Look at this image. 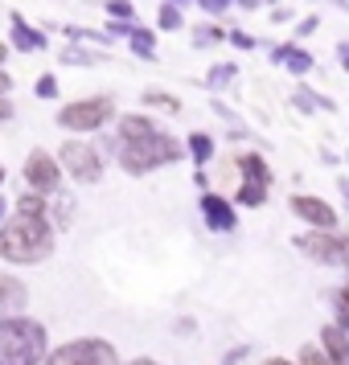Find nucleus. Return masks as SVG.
<instances>
[{
  "label": "nucleus",
  "instance_id": "f257e3e1",
  "mask_svg": "<svg viewBox=\"0 0 349 365\" xmlns=\"http://www.w3.org/2000/svg\"><path fill=\"white\" fill-rule=\"evenodd\" d=\"M54 255V222L50 217H25L13 214L0 226V259L17 267L46 263Z\"/></svg>",
  "mask_w": 349,
  "mask_h": 365
},
{
  "label": "nucleus",
  "instance_id": "f03ea898",
  "mask_svg": "<svg viewBox=\"0 0 349 365\" xmlns=\"http://www.w3.org/2000/svg\"><path fill=\"white\" fill-rule=\"evenodd\" d=\"M50 357L46 324L34 316H9L0 320V365H41Z\"/></svg>",
  "mask_w": 349,
  "mask_h": 365
},
{
  "label": "nucleus",
  "instance_id": "7ed1b4c3",
  "mask_svg": "<svg viewBox=\"0 0 349 365\" xmlns=\"http://www.w3.org/2000/svg\"><path fill=\"white\" fill-rule=\"evenodd\" d=\"M185 156V140L168 132H156L148 140H140V144H119L116 148V165L128 173V177H148L156 168H168L177 165Z\"/></svg>",
  "mask_w": 349,
  "mask_h": 365
},
{
  "label": "nucleus",
  "instance_id": "20e7f679",
  "mask_svg": "<svg viewBox=\"0 0 349 365\" xmlns=\"http://www.w3.org/2000/svg\"><path fill=\"white\" fill-rule=\"evenodd\" d=\"M116 119H119V111H116V99H111V95H91V99H70L66 107L54 115V123L70 135H86V140H91L95 132L111 128Z\"/></svg>",
  "mask_w": 349,
  "mask_h": 365
},
{
  "label": "nucleus",
  "instance_id": "39448f33",
  "mask_svg": "<svg viewBox=\"0 0 349 365\" xmlns=\"http://www.w3.org/2000/svg\"><path fill=\"white\" fill-rule=\"evenodd\" d=\"M58 165L74 185H99L107 173V152L99 148V140L86 135H70L66 144L58 148Z\"/></svg>",
  "mask_w": 349,
  "mask_h": 365
},
{
  "label": "nucleus",
  "instance_id": "423d86ee",
  "mask_svg": "<svg viewBox=\"0 0 349 365\" xmlns=\"http://www.w3.org/2000/svg\"><path fill=\"white\" fill-rule=\"evenodd\" d=\"M41 365H123L119 361V349L103 336H79V341H66V345L50 349V357Z\"/></svg>",
  "mask_w": 349,
  "mask_h": 365
},
{
  "label": "nucleus",
  "instance_id": "0eeeda50",
  "mask_svg": "<svg viewBox=\"0 0 349 365\" xmlns=\"http://www.w3.org/2000/svg\"><path fill=\"white\" fill-rule=\"evenodd\" d=\"M296 250L308 255L313 263L320 267H341L349 279V234H337V230H304L296 238Z\"/></svg>",
  "mask_w": 349,
  "mask_h": 365
},
{
  "label": "nucleus",
  "instance_id": "6e6552de",
  "mask_svg": "<svg viewBox=\"0 0 349 365\" xmlns=\"http://www.w3.org/2000/svg\"><path fill=\"white\" fill-rule=\"evenodd\" d=\"M21 177H25V189L37 193V197H54V193H62V181H66V173L58 165V156L46 148H34L25 156V168H21Z\"/></svg>",
  "mask_w": 349,
  "mask_h": 365
},
{
  "label": "nucleus",
  "instance_id": "1a4fd4ad",
  "mask_svg": "<svg viewBox=\"0 0 349 365\" xmlns=\"http://www.w3.org/2000/svg\"><path fill=\"white\" fill-rule=\"evenodd\" d=\"M198 210H201V222H206L210 234H234L238 230V205H234L231 197L214 193V189L198 197Z\"/></svg>",
  "mask_w": 349,
  "mask_h": 365
},
{
  "label": "nucleus",
  "instance_id": "9d476101",
  "mask_svg": "<svg viewBox=\"0 0 349 365\" xmlns=\"http://www.w3.org/2000/svg\"><path fill=\"white\" fill-rule=\"evenodd\" d=\"M292 214L308 226V230H337V222H341V214L333 210L325 197H316V193H292Z\"/></svg>",
  "mask_w": 349,
  "mask_h": 365
},
{
  "label": "nucleus",
  "instance_id": "9b49d317",
  "mask_svg": "<svg viewBox=\"0 0 349 365\" xmlns=\"http://www.w3.org/2000/svg\"><path fill=\"white\" fill-rule=\"evenodd\" d=\"M9 46L21 50V53H41L50 46V37L41 34V29H34L21 13H13V17H9Z\"/></svg>",
  "mask_w": 349,
  "mask_h": 365
},
{
  "label": "nucleus",
  "instance_id": "f8f14e48",
  "mask_svg": "<svg viewBox=\"0 0 349 365\" xmlns=\"http://www.w3.org/2000/svg\"><path fill=\"white\" fill-rule=\"evenodd\" d=\"M25 308H29V287H25L17 275L0 271V320H9V316H25Z\"/></svg>",
  "mask_w": 349,
  "mask_h": 365
},
{
  "label": "nucleus",
  "instance_id": "ddd939ff",
  "mask_svg": "<svg viewBox=\"0 0 349 365\" xmlns=\"http://www.w3.org/2000/svg\"><path fill=\"white\" fill-rule=\"evenodd\" d=\"M161 128H156V119L148 115V111H128V115L116 119V140L119 144H140V140H148V135H156Z\"/></svg>",
  "mask_w": 349,
  "mask_h": 365
},
{
  "label": "nucleus",
  "instance_id": "4468645a",
  "mask_svg": "<svg viewBox=\"0 0 349 365\" xmlns=\"http://www.w3.org/2000/svg\"><path fill=\"white\" fill-rule=\"evenodd\" d=\"M234 168H238V177H243V181L267 185V189H271V181H275V173H271V165H267V156H263V152H255V148L238 152V156H234Z\"/></svg>",
  "mask_w": 349,
  "mask_h": 365
},
{
  "label": "nucleus",
  "instance_id": "2eb2a0df",
  "mask_svg": "<svg viewBox=\"0 0 349 365\" xmlns=\"http://www.w3.org/2000/svg\"><path fill=\"white\" fill-rule=\"evenodd\" d=\"M320 353L329 357V365H349V329L341 324H325L320 329Z\"/></svg>",
  "mask_w": 349,
  "mask_h": 365
},
{
  "label": "nucleus",
  "instance_id": "dca6fc26",
  "mask_svg": "<svg viewBox=\"0 0 349 365\" xmlns=\"http://www.w3.org/2000/svg\"><path fill=\"white\" fill-rule=\"evenodd\" d=\"M292 107H296L300 115H316V111H337V103L329 99V95H320V91H313V86L300 83L296 91H292Z\"/></svg>",
  "mask_w": 349,
  "mask_h": 365
},
{
  "label": "nucleus",
  "instance_id": "f3484780",
  "mask_svg": "<svg viewBox=\"0 0 349 365\" xmlns=\"http://www.w3.org/2000/svg\"><path fill=\"white\" fill-rule=\"evenodd\" d=\"M185 156H189L198 168H206L218 156V140L210 132H189L185 135Z\"/></svg>",
  "mask_w": 349,
  "mask_h": 365
},
{
  "label": "nucleus",
  "instance_id": "a211bd4d",
  "mask_svg": "<svg viewBox=\"0 0 349 365\" xmlns=\"http://www.w3.org/2000/svg\"><path fill=\"white\" fill-rule=\"evenodd\" d=\"M128 50H132V58H140V62H156V29L136 25L132 34H128Z\"/></svg>",
  "mask_w": 349,
  "mask_h": 365
},
{
  "label": "nucleus",
  "instance_id": "6ab92c4d",
  "mask_svg": "<svg viewBox=\"0 0 349 365\" xmlns=\"http://www.w3.org/2000/svg\"><path fill=\"white\" fill-rule=\"evenodd\" d=\"M267 197H271V189L267 185H255V181H238V189H234V205L238 210H259V205H267Z\"/></svg>",
  "mask_w": 349,
  "mask_h": 365
},
{
  "label": "nucleus",
  "instance_id": "aec40b11",
  "mask_svg": "<svg viewBox=\"0 0 349 365\" xmlns=\"http://www.w3.org/2000/svg\"><path fill=\"white\" fill-rule=\"evenodd\" d=\"M226 34H231V29H222L218 21H206V25H193V29H189V41H193V50H214V46L226 41Z\"/></svg>",
  "mask_w": 349,
  "mask_h": 365
},
{
  "label": "nucleus",
  "instance_id": "412c9836",
  "mask_svg": "<svg viewBox=\"0 0 349 365\" xmlns=\"http://www.w3.org/2000/svg\"><path fill=\"white\" fill-rule=\"evenodd\" d=\"M283 70H288L292 78H308V74L316 70V58L304 50V46H296V41H292V46H288V58H283Z\"/></svg>",
  "mask_w": 349,
  "mask_h": 365
},
{
  "label": "nucleus",
  "instance_id": "4be33fe9",
  "mask_svg": "<svg viewBox=\"0 0 349 365\" xmlns=\"http://www.w3.org/2000/svg\"><path fill=\"white\" fill-rule=\"evenodd\" d=\"M140 103L148 107V111H168V115H181L185 107H181V99L177 95H168V91H140Z\"/></svg>",
  "mask_w": 349,
  "mask_h": 365
},
{
  "label": "nucleus",
  "instance_id": "5701e85b",
  "mask_svg": "<svg viewBox=\"0 0 349 365\" xmlns=\"http://www.w3.org/2000/svg\"><path fill=\"white\" fill-rule=\"evenodd\" d=\"M156 29H161V34H181L185 29V9H177V4H161V9H156Z\"/></svg>",
  "mask_w": 349,
  "mask_h": 365
},
{
  "label": "nucleus",
  "instance_id": "b1692460",
  "mask_svg": "<svg viewBox=\"0 0 349 365\" xmlns=\"http://www.w3.org/2000/svg\"><path fill=\"white\" fill-rule=\"evenodd\" d=\"M58 62H62V66H99L103 53L83 50V46H62V50H58Z\"/></svg>",
  "mask_w": 349,
  "mask_h": 365
},
{
  "label": "nucleus",
  "instance_id": "393cba45",
  "mask_svg": "<svg viewBox=\"0 0 349 365\" xmlns=\"http://www.w3.org/2000/svg\"><path fill=\"white\" fill-rule=\"evenodd\" d=\"M13 214H25V217H50V197H37V193H21L13 201Z\"/></svg>",
  "mask_w": 349,
  "mask_h": 365
},
{
  "label": "nucleus",
  "instance_id": "a878e982",
  "mask_svg": "<svg viewBox=\"0 0 349 365\" xmlns=\"http://www.w3.org/2000/svg\"><path fill=\"white\" fill-rule=\"evenodd\" d=\"M234 78H238V66H234V62H214V66L206 70V78H201V83L210 86V91H226Z\"/></svg>",
  "mask_w": 349,
  "mask_h": 365
},
{
  "label": "nucleus",
  "instance_id": "bb28decb",
  "mask_svg": "<svg viewBox=\"0 0 349 365\" xmlns=\"http://www.w3.org/2000/svg\"><path fill=\"white\" fill-rule=\"evenodd\" d=\"M74 210H79V205H74V197H70L66 189L50 197V222L54 226H70V222H74Z\"/></svg>",
  "mask_w": 349,
  "mask_h": 365
},
{
  "label": "nucleus",
  "instance_id": "cd10ccee",
  "mask_svg": "<svg viewBox=\"0 0 349 365\" xmlns=\"http://www.w3.org/2000/svg\"><path fill=\"white\" fill-rule=\"evenodd\" d=\"M62 34H66V41H91V46H111V37L103 34V29H86V25H66Z\"/></svg>",
  "mask_w": 349,
  "mask_h": 365
},
{
  "label": "nucleus",
  "instance_id": "c85d7f7f",
  "mask_svg": "<svg viewBox=\"0 0 349 365\" xmlns=\"http://www.w3.org/2000/svg\"><path fill=\"white\" fill-rule=\"evenodd\" d=\"M103 13H107V21H128V25H136L132 0H103Z\"/></svg>",
  "mask_w": 349,
  "mask_h": 365
},
{
  "label": "nucleus",
  "instance_id": "c756f323",
  "mask_svg": "<svg viewBox=\"0 0 349 365\" xmlns=\"http://www.w3.org/2000/svg\"><path fill=\"white\" fill-rule=\"evenodd\" d=\"M34 95L37 99H58V78H54V74H37V83H34Z\"/></svg>",
  "mask_w": 349,
  "mask_h": 365
},
{
  "label": "nucleus",
  "instance_id": "7c9ffc66",
  "mask_svg": "<svg viewBox=\"0 0 349 365\" xmlns=\"http://www.w3.org/2000/svg\"><path fill=\"white\" fill-rule=\"evenodd\" d=\"M226 41H231L234 50H255V46H259V37L247 34V29H231V34H226Z\"/></svg>",
  "mask_w": 349,
  "mask_h": 365
},
{
  "label": "nucleus",
  "instance_id": "2f4dec72",
  "mask_svg": "<svg viewBox=\"0 0 349 365\" xmlns=\"http://www.w3.org/2000/svg\"><path fill=\"white\" fill-rule=\"evenodd\" d=\"M296 365H329V357L320 353V345H304L300 357H296Z\"/></svg>",
  "mask_w": 349,
  "mask_h": 365
},
{
  "label": "nucleus",
  "instance_id": "473e14b6",
  "mask_svg": "<svg viewBox=\"0 0 349 365\" xmlns=\"http://www.w3.org/2000/svg\"><path fill=\"white\" fill-rule=\"evenodd\" d=\"M210 111H214L218 119H226V123H231V128H243V123H238V111H234L231 103H222V99H214V103H210Z\"/></svg>",
  "mask_w": 349,
  "mask_h": 365
},
{
  "label": "nucleus",
  "instance_id": "72a5a7b5",
  "mask_svg": "<svg viewBox=\"0 0 349 365\" xmlns=\"http://www.w3.org/2000/svg\"><path fill=\"white\" fill-rule=\"evenodd\" d=\"M201 13H210V17H222L226 9H234V0H198Z\"/></svg>",
  "mask_w": 349,
  "mask_h": 365
},
{
  "label": "nucleus",
  "instance_id": "f704fd0d",
  "mask_svg": "<svg viewBox=\"0 0 349 365\" xmlns=\"http://www.w3.org/2000/svg\"><path fill=\"white\" fill-rule=\"evenodd\" d=\"M316 29H320V17H316V13H308V17L296 21V37H313Z\"/></svg>",
  "mask_w": 349,
  "mask_h": 365
},
{
  "label": "nucleus",
  "instance_id": "c9c22d12",
  "mask_svg": "<svg viewBox=\"0 0 349 365\" xmlns=\"http://www.w3.org/2000/svg\"><path fill=\"white\" fill-rule=\"evenodd\" d=\"M333 308H337V312H345V316H349V279L341 283L337 292H333Z\"/></svg>",
  "mask_w": 349,
  "mask_h": 365
},
{
  "label": "nucleus",
  "instance_id": "e433bc0d",
  "mask_svg": "<svg viewBox=\"0 0 349 365\" xmlns=\"http://www.w3.org/2000/svg\"><path fill=\"white\" fill-rule=\"evenodd\" d=\"M267 17L275 21V25H296V13H292V9H288V4H280V9H271V13H267Z\"/></svg>",
  "mask_w": 349,
  "mask_h": 365
},
{
  "label": "nucleus",
  "instance_id": "4c0bfd02",
  "mask_svg": "<svg viewBox=\"0 0 349 365\" xmlns=\"http://www.w3.org/2000/svg\"><path fill=\"white\" fill-rule=\"evenodd\" d=\"M173 332H177V336H189V332H198L193 316H181V320H173Z\"/></svg>",
  "mask_w": 349,
  "mask_h": 365
},
{
  "label": "nucleus",
  "instance_id": "58836bf2",
  "mask_svg": "<svg viewBox=\"0 0 349 365\" xmlns=\"http://www.w3.org/2000/svg\"><path fill=\"white\" fill-rule=\"evenodd\" d=\"M288 46H292V41H288ZM288 46H271V50H267L271 66H283V58H288Z\"/></svg>",
  "mask_w": 349,
  "mask_h": 365
},
{
  "label": "nucleus",
  "instance_id": "ea45409f",
  "mask_svg": "<svg viewBox=\"0 0 349 365\" xmlns=\"http://www.w3.org/2000/svg\"><path fill=\"white\" fill-rule=\"evenodd\" d=\"M337 66L349 70V41H337Z\"/></svg>",
  "mask_w": 349,
  "mask_h": 365
},
{
  "label": "nucleus",
  "instance_id": "a19ab883",
  "mask_svg": "<svg viewBox=\"0 0 349 365\" xmlns=\"http://www.w3.org/2000/svg\"><path fill=\"white\" fill-rule=\"evenodd\" d=\"M234 9H243V13H259L263 0H234Z\"/></svg>",
  "mask_w": 349,
  "mask_h": 365
},
{
  "label": "nucleus",
  "instance_id": "79ce46f5",
  "mask_svg": "<svg viewBox=\"0 0 349 365\" xmlns=\"http://www.w3.org/2000/svg\"><path fill=\"white\" fill-rule=\"evenodd\" d=\"M13 119V103H9V95H0V123H9Z\"/></svg>",
  "mask_w": 349,
  "mask_h": 365
},
{
  "label": "nucleus",
  "instance_id": "37998d69",
  "mask_svg": "<svg viewBox=\"0 0 349 365\" xmlns=\"http://www.w3.org/2000/svg\"><path fill=\"white\" fill-rule=\"evenodd\" d=\"M251 353V345H238V349H231V357H226V365H238L243 357Z\"/></svg>",
  "mask_w": 349,
  "mask_h": 365
},
{
  "label": "nucleus",
  "instance_id": "c03bdc74",
  "mask_svg": "<svg viewBox=\"0 0 349 365\" xmlns=\"http://www.w3.org/2000/svg\"><path fill=\"white\" fill-rule=\"evenodd\" d=\"M337 189H341V201H345V210H349V177H337Z\"/></svg>",
  "mask_w": 349,
  "mask_h": 365
},
{
  "label": "nucleus",
  "instance_id": "a18cd8bd",
  "mask_svg": "<svg viewBox=\"0 0 349 365\" xmlns=\"http://www.w3.org/2000/svg\"><path fill=\"white\" fill-rule=\"evenodd\" d=\"M9 217H13V205H9V201L0 197V226H4V222H9Z\"/></svg>",
  "mask_w": 349,
  "mask_h": 365
},
{
  "label": "nucleus",
  "instance_id": "49530a36",
  "mask_svg": "<svg viewBox=\"0 0 349 365\" xmlns=\"http://www.w3.org/2000/svg\"><path fill=\"white\" fill-rule=\"evenodd\" d=\"M9 91H13V78H9V74L0 70V95H9Z\"/></svg>",
  "mask_w": 349,
  "mask_h": 365
},
{
  "label": "nucleus",
  "instance_id": "de8ad7c7",
  "mask_svg": "<svg viewBox=\"0 0 349 365\" xmlns=\"http://www.w3.org/2000/svg\"><path fill=\"white\" fill-rule=\"evenodd\" d=\"M128 365H165V361H156V357H132Z\"/></svg>",
  "mask_w": 349,
  "mask_h": 365
},
{
  "label": "nucleus",
  "instance_id": "09e8293b",
  "mask_svg": "<svg viewBox=\"0 0 349 365\" xmlns=\"http://www.w3.org/2000/svg\"><path fill=\"white\" fill-rule=\"evenodd\" d=\"M263 365H296V361H288V357H267Z\"/></svg>",
  "mask_w": 349,
  "mask_h": 365
},
{
  "label": "nucleus",
  "instance_id": "8fccbe9b",
  "mask_svg": "<svg viewBox=\"0 0 349 365\" xmlns=\"http://www.w3.org/2000/svg\"><path fill=\"white\" fill-rule=\"evenodd\" d=\"M4 58H9V46H4V41H0V70H4Z\"/></svg>",
  "mask_w": 349,
  "mask_h": 365
},
{
  "label": "nucleus",
  "instance_id": "3c124183",
  "mask_svg": "<svg viewBox=\"0 0 349 365\" xmlns=\"http://www.w3.org/2000/svg\"><path fill=\"white\" fill-rule=\"evenodd\" d=\"M168 4H177V9H185V4H198V0H168Z\"/></svg>",
  "mask_w": 349,
  "mask_h": 365
},
{
  "label": "nucleus",
  "instance_id": "603ef678",
  "mask_svg": "<svg viewBox=\"0 0 349 365\" xmlns=\"http://www.w3.org/2000/svg\"><path fill=\"white\" fill-rule=\"evenodd\" d=\"M333 4H337V9H341V13H349V0H333Z\"/></svg>",
  "mask_w": 349,
  "mask_h": 365
},
{
  "label": "nucleus",
  "instance_id": "864d4df0",
  "mask_svg": "<svg viewBox=\"0 0 349 365\" xmlns=\"http://www.w3.org/2000/svg\"><path fill=\"white\" fill-rule=\"evenodd\" d=\"M263 4H271V9H280V0H263Z\"/></svg>",
  "mask_w": 349,
  "mask_h": 365
},
{
  "label": "nucleus",
  "instance_id": "5fc2aeb1",
  "mask_svg": "<svg viewBox=\"0 0 349 365\" xmlns=\"http://www.w3.org/2000/svg\"><path fill=\"white\" fill-rule=\"evenodd\" d=\"M0 185H4V165H0Z\"/></svg>",
  "mask_w": 349,
  "mask_h": 365
}]
</instances>
